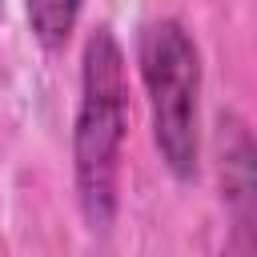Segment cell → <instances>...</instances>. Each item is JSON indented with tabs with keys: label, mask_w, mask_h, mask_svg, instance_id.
I'll return each instance as SVG.
<instances>
[{
	"label": "cell",
	"mask_w": 257,
	"mask_h": 257,
	"mask_svg": "<svg viewBox=\"0 0 257 257\" xmlns=\"http://www.w3.org/2000/svg\"><path fill=\"white\" fill-rule=\"evenodd\" d=\"M213 161L233 237L245 249V257H257V137L237 112H221L213 137Z\"/></svg>",
	"instance_id": "3"
},
{
	"label": "cell",
	"mask_w": 257,
	"mask_h": 257,
	"mask_svg": "<svg viewBox=\"0 0 257 257\" xmlns=\"http://www.w3.org/2000/svg\"><path fill=\"white\" fill-rule=\"evenodd\" d=\"M137 68L149 104V128L173 181H193L201 165V48L177 16H157L137 32Z\"/></svg>",
	"instance_id": "2"
},
{
	"label": "cell",
	"mask_w": 257,
	"mask_h": 257,
	"mask_svg": "<svg viewBox=\"0 0 257 257\" xmlns=\"http://www.w3.org/2000/svg\"><path fill=\"white\" fill-rule=\"evenodd\" d=\"M24 16H28L32 36H36L48 52H56V48H64V44H68V36H72L76 20L84 16V8H80V4L48 0V4H28V8H24Z\"/></svg>",
	"instance_id": "4"
},
{
	"label": "cell",
	"mask_w": 257,
	"mask_h": 257,
	"mask_svg": "<svg viewBox=\"0 0 257 257\" xmlns=\"http://www.w3.org/2000/svg\"><path fill=\"white\" fill-rule=\"evenodd\" d=\"M128 137V64L116 32L96 24L80 52L72 116V189L92 233H108L120 209V161Z\"/></svg>",
	"instance_id": "1"
}]
</instances>
